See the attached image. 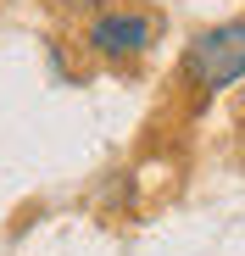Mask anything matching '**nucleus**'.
I'll list each match as a JSON object with an SVG mask.
<instances>
[{"instance_id":"f257e3e1","label":"nucleus","mask_w":245,"mask_h":256,"mask_svg":"<svg viewBox=\"0 0 245 256\" xmlns=\"http://www.w3.org/2000/svg\"><path fill=\"white\" fill-rule=\"evenodd\" d=\"M184 78L200 95H218V90H228V84H240L245 78V17L195 34L190 50H184Z\"/></svg>"},{"instance_id":"f03ea898","label":"nucleus","mask_w":245,"mask_h":256,"mask_svg":"<svg viewBox=\"0 0 245 256\" xmlns=\"http://www.w3.org/2000/svg\"><path fill=\"white\" fill-rule=\"evenodd\" d=\"M156 39V17L150 12H134V6H117V12H95L90 28H84V45L100 56V62H134L150 50Z\"/></svg>"},{"instance_id":"7ed1b4c3","label":"nucleus","mask_w":245,"mask_h":256,"mask_svg":"<svg viewBox=\"0 0 245 256\" xmlns=\"http://www.w3.org/2000/svg\"><path fill=\"white\" fill-rule=\"evenodd\" d=\"M62 6H100V0H62Z\"/></svg>"}]
</instances>
